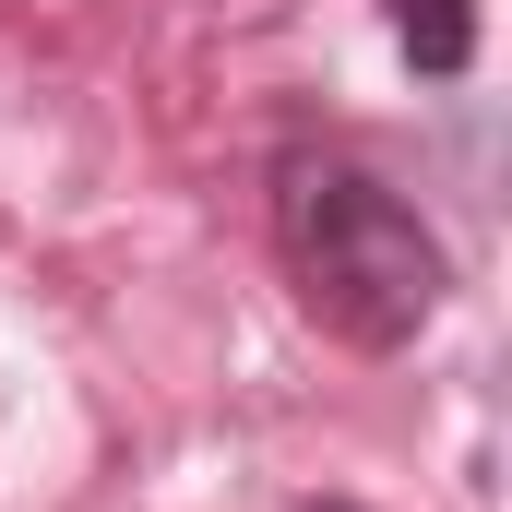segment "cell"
Instances as JSON below:
<instances>
[{
  "label": "cell",
  "instance_id": "cell-2",
  "mask_svg": "<svg viewBox=\"0 0 512 512\" xmlns=\"http://www.w3.org/2000/svg\"><path fill=\"white\" fill-rule=\"evenodd\" d=\"M382 12H393V48H405L417 72L453 84V72L477 60V0H382Z\"/></svg>",
  "mask_w": 512,
  "mask_h": 512
},
{
  "label": "cell",
  "instance_id": "cell-1",
  "mask_svg": "<svg viewBox=\"0 0 512 512\" xmlns=\"http://www.w3.org/2000/svg\"><path fill=\"white\" fill-rule=\"evenodd\" d=\"M274 251L298 274L310 322H334L346 346H417L441 310V239L417 227V203L382 167L334 155V143H286L274 155Z\"/></svg>",
  "mask_w": 512,
  "mask_h": 512
},
{
  "label": "cell",
  "instance_id": "cell-3",
  "mask_svg": "<svg viewBox=\"0 0 512 512\" xmlns=\"http://www.w3.org/2000/svg\"><path fill=\"white\" fill-rule=\"evenodd\" d=\"M322 512H346V501H322Z\"/></svg>",
  "mask_w": 512,
  "mask_h": 512
}]
</instances>
